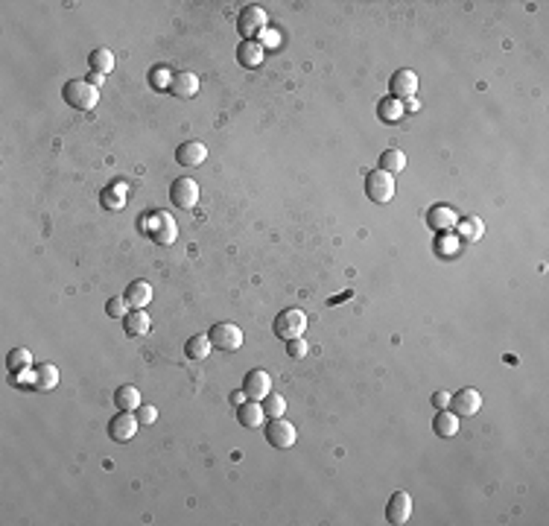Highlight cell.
Returning a JSON list of instances; mask_svg holds the SVG:
<instances>
[{"label":"cell","instance_id":"1","mask_svg":"<svg viewBox=\"0 0 549 526\" xmlns=\"http://www.w3.org/2000/svg\"><path fill=\"white\" fill-rule=\"evenodd\" d=\"M62 97H65V103H68L71 108H76V111H91V108L100 103V88H94L88 79H71V82H65V88H62Z\"/></svg>","mask_w":549,"mask_h":526},{"label":"cell","instance_id":"2","mask_svg":"<svg viewBox=\"0 0 549 526\" xmlns=\"http://www.w3.org/2000/svg\"><path fill=\"white\" fill-rule=\"evenodd\" d=\"M272 330H274V336H281L284 343H289V339L304 336V330H307V316H304V310H298V307H287V310H281L274 316Z\"/></svg>","mask_w":549,"mask_h":526},{"label":"cell","instance_id":"3","mask_svg":"<svg viewBox=\"0 0 549 526\" xmlns=\"http://www.w3.org/2000/svg\"><path fill=\"white\" fill-rule=\"evenodd\" d=\"M237 33L242 36V41H252L257 36L266 33V12L260 6H246L237 15Z\"/></svg>","mask_w":549,"mask_h":526},{"label":"cell","instance_id":"4","mask_svg":"<svg viewBox=\"0 0 549 526\" xmlns=\"http://www.w3.org/2000/svg\"><path fill=\"white\" fill-rule=\"evenodd\" d=\"M207 339H210V345L220 348V351H237L242 345V330L231 322H217L207 330Z\"/></svg>","mask_w":549,"mask_h":526},{"label":"cell","instance_id":"5","mask_svg":"<svg viewBox=\"0 0 549 526\" xmlns=\"http://www.w3.org/2000/svg\"><path fill=\"white\" fill-rule=\"evenodd\" d=\"M170 202H173L175 208H181V211H190V208L199 202V184H196L193 178H188V176L175 178V181L170 184Z\"/></svg>","mask_w":549,"mask_h":526},{"label":"cell","instance_id":"6","mask_svg":"<svg viewBox=\"0 0 549 526\" xmlns=\"http://www.w3.org/2000/svg\"><path fill=\"white\" fill-rule=\"evenodd\" d=\"M365 193H369L371 202H391L394 196V178L383 170H374L365 176Z\"/></svg>","mask_w":549,"mask_h":526},{"label":"cell","instance_id":"7","mask_svg":"<svg viewBox=\"0 0 549 526\" xmlns=\"http://www.w3.org/2000/svg\"><path fill=\"white\" fill-rule=\"evenodd\" d=\"M266 442L274 447V450H287L295 445V427L284 418H269L266 424Z\"/></svg>","mask_w":549,"mask_h":526},{"label":"cell","instance_id":"8","mask_svg":"<svg viewBox=\"0 0 549 526\" xmlns=\"http://www.w3.org/2000/svg\"><path fill=\"white\" fill-rule=\"evenodd\" d=\"M242 395L249 400H266L272 395V378L263 368H252L246 378H242Z\"/></svg>","mask_w":549,"mask_h":526},{"label":"cell","instance_id":"9","mask_svg":"<svg viewBox=\"0 0 549 526\" xmlns=\"http://www.w3.org/2000/svg\"><path fill=\"white\" fill-rule=\"evenodd\" d=\"M149 234H152V240H155V243L170 246V243H175V237H178V226H175V220H173L167 211H158V213H152V228H149Z\"/></svg>","mask_w":549,"mask_h":526},{"label":"cell","instance_id":"10","mask_svg":"<svg viewBox=\"0 0 549 526\" xmlns=\"http://www.w3.org/2000/svg\"><path fill=\"white\" fill-rule=\"evenodd\" d=\"M138 415L135 413H123L120 410L114 418H111V424H108V436L114 439V442H129V439H135V433H138Z\"/></svg>","mask_w":549,"mask_h":526},{"label":"cell","instance_id":"11","mask_svg":"<svg viewBox=\"0 0 549 526\" xmlns=\"http://www.w3.org/2000/svg\"><path fill=\"white\" fill-rule=\"evenodd\" d=\"M447 407H450L456 415H462V418L476 415L479 407H482V395H479L476 389H462V392L450 395V404H447Z\"/></svg>","mask_w":549,"mask_h":526},{"label":"cell","instance_id":"12","mask_svg":"<svg viewBox=\"0 0 549 526\" xmlns=\"http://www.w3.org/2000/svg\"><path fill=\"white\" fill-rule=\"evenodd\" d=\"M409 517H412V497L406 491H394L389 506H386V520L394 526H404Z\"/></svg>","mask_w":549,"mask_h":526},{"label":"cell","instance_id":"13","mask_svg":"<svg viewBox=\"0 0 549 526\" xmlns=\"http://www.w3.org/2000/svg\"><path fill=\"white\" fill-rule=\"evenodd\" d=\"M391 97H398V100H409L415 97V91H418V74L409 71V68H401V71H394L391 74Z\"/></svg>","mask_w":549,"mask_h":526},{"label":"cell","instance_id":"14","mask_svg":"<svg viewBox=\"0 0 549 526\" xmlns=\"http://www.w3.org/2000/svg\"><path fill=\"white\" fill-rule=\"evenodd\" d=\"M196 91H199V76H196V74H190V71L173 74L170 94H173L175 100H190V97H196Z\"/></svg>","mask_w":549,"mask_h":526},{"label":"cell","instance_id":"15","mask_svg":"<svg viewBox=\"0 0 549 526\" xmlns=\"http://www.w3.org/2000/svg\"><path fill=\"white\" fill-rule=\"evenodd\" d=\"M205 158H207V146L202 141H185L175 149V161L181 167H199L205 164Z\"/></svg>","mask_w":549,"mask_h":526},{"label":"cell","instance_id":"16","mask_svg":"<svg viewBox=\"0 0 549 526\" xmlns=\"http://www.w3.org/2000/svg\"><path fill=\"white\" fill-rule=\"evenodd\" d=\"M263 59H266V47L257 41V39H252V41H242L240 47H237V61L246 71H252V68H260L263 65Z\"/></svg>","mask_w":549,"mask_h":526},{"label":"cell","instance_id":"17","mask_svg":"<svg viewBox=\"0 0 549 526\" xmlns=\"http://www.w3.org/2000/svg\"><path fill=\"white\" fill-rule=\"evenodd\" d=\"M263 418H266V413L260 407V400H249L246 398V404L237 407V421H240V427H246V430L263 427Z\"/></svg>","mask_w":549,"mask_h":526},{"label":"cell","instance_id":"18","mask_svg":"<svg viewBox=\"0 0 549 526\" xmlns=\"http://www.w3.org/2000/svg\"><path fill=\"white\" fill-rule=\"evenodd\" d=\"M123 295H126L132 310H143V307L152 301V287H149V281H132Z\"/></svg>","mask_w":549,"mask_h":526},{"label":"cell","instance_id":"19","mask_svg":"<svg viewBox=\"0 0 549 526\" xmlns=\"http://www.w3.org/2000/svg\"><path fill=\"white\" fill-rule=\"evenodd\" d=\"M149 313L146 310H129L126 316H123V330H126V336H146L149 333Z\"/></svg>","mask_w":549,"mask_h":526},{"label":"cell","instance_id":"20","mask_svg":"<svg viewBox=\"0 0 549 526\" xmlns=\"http://www.w3.org/2000/svg\"><path fill=\"white\" fill-rule=\"evenodd\" d=\"M380 170L383 173H389V176H394V173H404L406 170V156L398 149V146H389L383 156H380Z\"/></svg>","mask_w":549,"mask_h":526},{"label":"cell","instance_id":"21","mask_svg":"<svg viewBox=\"0 0 549 526\" xmlns=\"http://www.w3.org/2000/svg\"><path fill=\"white\" fill-rule=\"evenodd\" d=\"M114 407L123 410V413H135L140 407V392L135 386H120L114 392Z\"/></svg>","mask_w":549,"mask_h":526},{"label":"cell","instance_id":"22","mask_svg":"<svg viewBox=\"0 0 549 526\" xmlns=\"http://www.w3.org/2000/svg\"><path fill=\"white\" fill-rule=\"evenodd\" d=\"M426 223H430V228H453L456 226V211L447 208V205H436L430 208V213H426Z\"/></svg>","mask_w":549,"mask_h":526},{"label":"cell","instance_id":"23","mask_svg":"<svg viewBox=\"0 0 549 526\" xmlns=\"http://www.w3.org/2000/svg\"><path fill=\"white\" fill-rule=\"evenodd\" d=\"M433 430L438 433V436H444V439L456 436V430H459V415L447 413V410H438V415H436V421H433Z\"/></svg>","mask_w":549,"mask_h":526},{"label":"cell","instance_id":"24","mask_svg":"<svg viewBox=\"0 0 549 526\" xmlns=\"http://www.w3.org/2000/svg\"><path fill=\"white\" fill-rule=\"evenodd\" d=\"M210 339L205 336V333H196V336H190L188 343H185V354L190 357V360H205L207 354H210Z\"/></svg>","mask_w":549,"mask_h":526},{"label":"cell","instance_id":"25","mask_svg":"<svg viewBox=\"0 0 549 526\" xmlns=\"http://www.w3.org/2000/svg\"><path fill=\"white\" fill-rule=\"evenodd\" d=\"M88 61H91V71H97V74H111V68H114V53H111L108 47H97L94 53L88 56Z\"/></svg>","mask_w":549,"mask_h":526},{"label":"cell","instance_id":"26","mask_svg":"<svg viewBox=\"0 0 549 526\" xmlns=\"http://www.w3.org/2000/svg\"><path fill=\"white\" fill-rule=\"evenodd\" d=\"M58 383V368L53 365V363H41L39 368H36V389H53Z\"/></svg>","mask_w":549,"mask_h":526},{"label":"cell","instance_id":"27","mask_svg":"<svg viewBox=\"0 0 549 526\" xmlns=\"http://www.w3.org/2000/svg\"><path fill=\"white\" fill-rule=\"evenodd\" d=\"M401 114H404L401 100H391V97L380 100V106H377V117H380L383 123H394V120H401Z\"/></svg>","mask_w":549,"mask_h":526},{"label":"cell","instance_id":"28","mask_svg":"<svg viewBox=\"0 0 549 526\" xmlns=\"http://www.w3.org/2000/svg\"><path fill=\"white\" fill-rule=\"evenodd\" d=\"M482 231H485V226H482L479 216H468V220H462V226H459L462 240H471V243H476L482 237Z\"/></svg>","mask_w":549,"mask_h":526},{"label":"cell","instance_id":"29","mask_svg":"<svg viewBox=\"0 0 549 526\" xmlns=\"http://www.w3.org/2000/svg\"><path fill=\"white\" fill-rule=\"evenodd\" d=\"M129 310H132V307H129L126 295H114V298H108V301H106V313H108L111 319H123Z\"/></svg>","mask_w":549,"mask_h":526},{"label":"cell","instance_id":"30","mask_svg":"<svg viewBox=\"0 0 549 526\" xmlns=\"http://www.w3.org/2000/svg\"><path fill=\"white\" fill-rule=\"evenodd\" d=\"M263 413H266L269 418H281V415L287 413V400H284L281 395H269L266 404H263Z\"/></svg>","mask_w":549,"mask_h":526},{"label":"cell","instance_id":"31","mask_svg":"<svg viewBox=\"0 0 549 526\" xmlns=\"http://www.w3.org/2000/svg\"><path fill=\"white\" fill-rule=\"evenodd\" d=\"M170 82H173V74H170L167 68H152V71H149V85L155 88V91H161V88L170 91Z\"/></svg>","mask_w":549,"mask_h":526},{"label":"cell","instance_id":"32","mask_svg":"<svg viewBox=\"0 0 549 526\" xmlns=\"http://www.w3.org/2000/svg\"><path fill=\"white\" fill-rule=\"evenodd\" d=\"M123 205H126V196L120 193L117 188H106V191H103V208H108V211H111V208H114V211H120Z\"/></svg>","mask_w":549,"mask_h":526},{"label":"cell","instance_id":"33","mask_svg":"<svg viewBox=\"0 0 549 526\" xmlns=\"http://www.w3.org/2000/svg\"><path fill=\"white\" fill-rule=\"evenodd\" d=\"M287 354H289L292 360H301V357H307V354H310V345L304 343V336L289 339V343H287Z\"/></svg>","mask_w":549,"mask_h":526},{"label":"cell","instance_id":"34","mask_svg":"<svg viewBox=\"0 0 549 526\" xmlns=\"http://www.w3.org/2000/svg\"><path fill=\"white\" fill-rule=\"evenodd\" d=\"M135 415H138V424H140V427H149V424L158 421V410L149 407V404H140V407L135 410Z\"/></svg>","mask_w":549,"mask_h":526},{"label":"cell","instance_id":"35","mask_svg":"<svg viewBox=\"0 0 549 526\" xmlns=\"http://www.w3.org/2000/svg\"><path fill=\"white\" fill-rule=\"evenodd\" d=\"M29 363H33V357H29V351H26V348H15V351L9 354V368H12V371L26 368Z\"/></svg>","mask_w":549,"mask_h":526},{"label":"cell","instance_id":"36","mask_svg":"<svg viewBox=\"0 0 549 526\" xmlns=\"http://www.w3.org/2000/svg\"><path fill=\"white\" fill-rule=\"evenodd\" d=\"M447 404H450V395H447V392H436V395H433V407H436V410H447Z\"/></svg>","mask_w":549,"mask_h":526},{"label":"cell","instance_id":"37","mask_svg":"<svg viewBox=\"0 0 549 526\" xmlns=\"http://www.w3.org/2000/svg\"><path fill=\"white\" fill-rule=\"evenodd\" d=\"M103 79H106V74H97V71H91V76H88V82L94 85V88H100V85H103Z\"/></svg>","mask_w":549,"mask_h":526}]
</instances>
